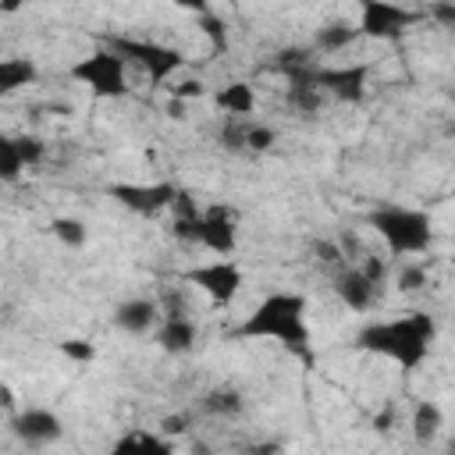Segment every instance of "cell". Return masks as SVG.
<instances>
[{"label": "cell", "mask_w": 455, "mask_h": 455, "mask_svg": "<svg viewBox=\"0 0 455 455\" xmlns=\"http://www.w3.org/2000/svg\"><path fill=\"white\" fill-rule=\"evenodd\" d=\"M199 28H203V36L213 43V50H224L228 46V32H224V21L210 11V14H199Z\"/></svg>", "instance_id": "cell-25"}, {"label": "cell", "mask_w": 455, "mask_h": 455, "mask_svg": "<svg viewBox=\"0 0 455 455\" xmlns=\"http://www.w3.org/2000/svg\"><path fill=\"white\" fill-rule=\"evenodd\" d=\"M427 18H434L444 28H455V0H434L427 7Z\"/></svg>", "instance_id": "cell-29"}, {"label": "cell", "mask_w": 455, "mask_h": 455, "mask_svg": "<svg viewBox=\"0 0 455 455\" xmlns=\"http://www.w3.org/2000/svg\"><path fill=\"white\" fill-rule=\"evenodd\" d=\"M174 7H185L192 14H210V0H171Z\"/></svg>", "instance_id": "cell-33"}, {"label": "cell", "mask_w": 455, "mask_h": 455, "mask_svg": "<svg viewBox=\"0 0 455 455\" xmlns=\"http://www.w3.org/2000/svg\"><path fill=\"white\" fill-rule=\"evenodd\" d=\"M160 302L149 299V295H135V299H124L117 309H114V327L124 331V334H153L156 331V320H160Z\"/></svg>", "instance_id": "cell-13"}, {"label": "cell", "mask_w": 455, "mask_h": 455, "mask_svg": "<svg viewBox=\"0 0 455 455\" xmlns=\"http://www.w3.org/2000/svg\"><path fill=\"white\" fill-rule=\"evenodd\" d=\"M36 78H39V68L28 57H7V60H0V92L4 96L32 85Z\"/></svg>", "instance_id": "cell-19"}, {"label": "cell", "mask_w": 455, "mask_h": 455, "mask_svg": "<svg viewBox=\"0 0 455 455\" xmlns=\"http://www.w3.org/2000/svg\"><path fill=\"white\" fill-rule=\"evenodd\" d=\"M391 416H395V412H391V409H384V412L373 419V430H380V434H384V430L391 427Z\"/></svg>", "instance_id": "cell-34"}, {"label": "cell", "mask_w": 455, "mask_h": 455, "mask_svg": "<svg viewBox=\"0 0 455 455\" xmlns=\"http://www.w3.org/2000/svg\"><path fill=\"white\" fill-rule=\"evenodd\" d=\"M21 4H25V0H4V4H0V11H4V14H14Z\"/></svg>", "instance_id": "cell-35"}, {"label": "cell", "mask_w": 455, "mask_h": 455, "mask_svg": "<svg viewBox=\"0 0 455 455\" xmlns=\"http://www.w3.org/2000/svg\"><path fill=\"white\" fill-rule=\"evenodd\" d=\"M167 89H171V96H174V100H185V103H188V100H203V96H206V85H203L199 78H185V82L167 85Z\"/></svg>", "instance_id": "cell-28"}, {"label": "cell", "mask_w": 455, "mask_h": 455, "mask_svg": "<svg viewBox=\"0 0 455 455\" xmlns=\"http://www.w3.org/2000/svg\"><path fill=\"white\" fill-rule=\"evenodd\" d=\"M178 188L181 185L174 181H114L107 185V196L139 217H160L178 199Z\"/></svg>", "instance_id": "cell-8"}, {"label": "cell", "mask_w": 455, "mask_h": 455, "mask_svg": "<svg viewBox=\"0 0 455 455\" xmlns=\"http://www.w3.org/2000/svg\"><path fill=\"white\" fill-rule=\"evenodd\" d=\"M313 252H316L323 263H331V267L345 263V252H341V245H334V242H323V238H316V242H313Z\"/></svg>", "instance_id": "cell-31"}, {"label": "cell", "mask_w": 455, "mask_h": 455, "mask_svg": "<svg viewBox=\"0 0 455 455\" xmlns=\"http://www.w3.org/2000/svg\"><path fill=\"white\" fill-rule=\"evenodd\" d=\"M199 245L217 252V256H235V249H238V224H235V213L228 206H206L203 210Z\"/></svg>", "instance_id": "cell-12"}, {"label": "cell", "mask_w": 455, "mask_h": 455, "mask_svg": "<svg viewBox=\"0 0 455 455\" xmlns=\"http://www.w3.org/2000/svg\"><path fill=\"white\" fill-rule=\"evenodd\" d=\"M331 288H334V295L341 299V306H348V309H355V313H366V309L377 302V291H380V284H373V281L359 270V263H355V267L338 263V267H334V277H331Z\"/></svg>", "instance_id": "cell-11"}, {"label": "cell", "mask_w": 455, "mask_h": 455, "mask_svg": "<svg viewBox=\"0 0 455 455\" xmlns=\"http://www.w3.org/2000/svg\"><path fill=\"white\" fill-rule=\"evenodd\" d=\"M277 142V132L270 128V124H252V121H245V149H252V153H263V149H270Z\"/></svg>", "instance_id": "cell-23"}, {"label": "cell", "mask_w": 455, "mask_h": 455, "mask_svg": "<svg viewBox=\"0 0 455 455\" xmlns=\"http://www.w3.org/2000/svg\"><path fill=\"white\" fill-rule=\"evenodd\" d=\"M11 434L28 448H46V444L60 441L64 419L46 405H28V409L11 416Z\"/></svg>", "instance_id": "cell-10"}, {"label": "cell", "mask_w": 455, "mask_h": 455, "mask_svg": "<svg viewBox=\"0 0 455 455\" xmlns=\"http://www.w3.org/2000/svg\"><path fill=\"white\" fill-rule=\"evenodd\" d=\"M103 46H110L114 53H121L128 60V68H139L149 82V89H160L164 82H171V75H178L188 57L178 50V46H167V43H156V39H139V36H100Z\"/></svg>", "instance_id": "cell-4"}, {"label": "cell", "mask_w": 455, "mask_h": 455, "mask_svg": "<svg viewBox=\"0 0 455 455\" xmlns=\"http://www.w3.org/2000/svg\"><path fill=\"white\" fill-rule=\"evenodd\" d=\"M114 451H149V455H164L171 451V437L156 427V430H142V427H132L124 430L117 441H114Z\"/></svg>", "instance_id": "cell-18"}, {"label": "cell", "mask_w": 455, "mask_h": 455, "mask_svg": "<svg viewBox=\"0 0 455 455\" xmlns=\"http://www.w3.org/2000/svg\"><path fill=\"white\" fill-rule=\"evenodd\" d=\"M210 100H213V107H217L224 117H249V114L256 110V89H252L249 82H242V78L217 85Z\"/></svg>", "instance_id": "cell-15"}, {"label": "cell", "mask_w": 455, "mask_h": 455, "mask_svg": "<svg viewBox=\"0 0 455 455\" xmlns=\"http://www.w3.org/2000/svg\"><path fill=\"white\" fill-rule=\"evenodd\" d=\"M366 228L384 242L391 256H419L434 245V217L416 206L384 203L366 213Z\"/></svg>", "instance_id": "cell-3"}, {"label": "cell", "mask_w": 455, "mask_h": 455, "mask_svg": "<svg viewBox=\"0 0 455 455\" xmlns=\"http://www.w3.org/2000/svg\"><path fill=\"white\" fill-rule=\"evenodd\" d=\"M370 64L366 60H355V64H316L313 68V82L327 92V100H338V103H363L366 100V89H370Z\"/></svg>", "instance_id": "cell-9"}, {"label": "cell", "mask_w": 455, "mask_h": 455, "mask_svg": "<svg viewBox=\"0 0 455 455\" xmlns=\"http://www.w3.org/2000/svg\"><path fill=\"white\" fill-rule=\"evenodd\" d=\"M409 427H412V437H416L419 444H430V441L441 434V427H444V412H441V405H437V402H416Z\"/></svg>", "instance_id": "cell-20"}, {"label": "cell", "mask_w": 455, "mask_h": 455, "mask_svg": "<svg viewBox=\"0 0 455 455\" xmlns=\"http://www.w3.org/2000/svg\"><path fill=\"white\" fill-rule=\"evenodd\" d=\"M355 4H359L355 21H359V32L366 39H384V43L402 39L409 28H416L427 18V11H412V7L395 4V0H355Z\"/></svg>", "instance_id": "cell-6"}, {"label": "cell", "mask_w": 455, "mask_h": 455, "mask_svg": "<svg viewBox=\"0 0 455 455\" xmlns=\"http://www.w3.org/2000/svg\"><path fill=\"white\" fill-rule=\"evenodd\" d=\"M359 36H363V32H359V21L334 18V21H327V25H320V28H316L313 46H316L320 53H341V50H348Z\"/></svg>", "instance_id": "cell-16"}, {"label": "cell", "mask_w": 455, "mask_h": 455, "mask_svg": "<svg viewBox=\"0 0 455 455\" xmlns=\"http://www.w3.org/2000/svg\"><path fill=\"white\" fill-rule=\"evenodd\" d=\"M306 313H309V299L302 291H288V288L284 291H267L252 306V313H245V320L228 331V338H242V341L267 338V341H277L295 359L313 363L316 355H313Z\"/></svg>", "instance_id": "cell-1"}, {"label": "cell", "mask_w": 455, "mask_h": 455, "mask_svg": "<svg viewBox=\"0 0 455 455\" xmlns=\"http://www.w3.org/2000/svg\"><path fill=\"white\" fill-rule=\"evenodd\" d=\"M50 235H53L60 245H68V249H82L85 238H89V231H85V224H82L78 217H53V220H50Z\"/></svg>", "instance_id": "cell-21"}, {"label": "cell", "mask_w": 455, "mask_h": 455, "mask_svg": "<svg viewBox=\"0 0 455 455\" xmlns=\"http://www.w3.org/2000/svg\"><path fill=\"white\" fill-rule=\"evenodd\" d=\"M57 348H60V355H68L71 363H92V355H96V348H92L89 341H82V338H68V341H60Z\"/></svg>", "instance_id": "cell-27"}, {"label": "cell", "mask_w": 455, "mask_h": 455, "mask_svg": "<svg viewBox=\"0 0 455 455\" xmlns=\"http://www.w3.org/2000/svg\"><path fill=\"white\" fill-rule=\"evenodd\" d=\"M25 167H28V164H25V156H21L18 142H14V135L0 139V178H4L7 185H14V181L21 178Z\"/></svg>", "instance_id": "cell-22"}, {"label": "cell", "mask_w": 455, "mask_h": 455, "mask_svg": "<svg viewBox=\"0 0 455 455\" xmlns=\"http://www.w3.org/2000/svg\"><path fill=\"white\" fill-rule=\"evenodd\" d=\"M188 423H192L188 412H174V416H164V419H160V430H164L167 437H178V434L188 430Z\"/></svg>", "instance_id": "cell-32"}, {"label": "cell", "mask_w": 455, "mask_h": 455, "mask_svg": "<svg viewBox=\"0 0 455 455\" xmlns=\"http://www.w3.org/2000/svg\"><path fill=\"white\" fill-rule=\"evenodd\" d=\"M14 142H18V149H21V156H25L28 167L43 164V156H46V142H43L39 135H14Z\"/></svg>", "instance_id": "cell-26"}, {"label": "cell", "mask_w": 455, "mask_h": 455, "mask_svg": "<svg viewBox=\"0 0 455 455\" xmlns=\"http://www.w3.org/2000/svg\"><path fill=\"white\" fill-rule=\"evenodd\" d=\"M128 71H132L128 60L121 53H114L110 46H100L96 53H89V57H82L68 68V75L78 85H85L96 100H124L132 92Z\"/></svg>", "instance_id": "cell-5"}, {"label": "cell", "mask_w": 455, "mask_h": 455, "mask_svg": "<svg viewBox=\"0 0 455 455\" xmlns=\"http://www.w3.org/2000/svg\"><path fill=\"white\" fill-rule=\"evenodd\" d=\"M359 270H363L373 284H384V277H387V263H384L380 256H363V259H359Z\"/></svg>", "instance_id": "cell-30"}, {"label": "cell", "mask_w": 455, "mask_h": 455, "mask_svg": "<svg viewBox=\"0 0 455 455\" xmlns=\"http://www.w3.org/2000/svg\"><path fill=\"white\" fill-rule=\"evenodd\" d=\"M199 409H203L206 416L235 419V416H242V409H245V395H242L238 387H231V384H220V387H210V391L203 395Z\"/></svg>", "instance_id": "cell-17"}, {"label": "cell", "mask_w": 455, "mask_h": 455, "mask_svg": "<svg viewBox=\"0 0 455 455\" xmlns=\"http://www.w3.org/2000/svg\"><path fill=\"white\" fill-rule=\"evenodd\" d=\"M423 284H427V267H419V263L398 267V291H419Z\"/></svg>", "instance_id": "cell-24"}, {"label": "cell", "mask_w": 455, "mask_h": 455, "mask_svg": "<svg viewBox=\"0 0 455 455\" xmlns=\"http://www.w3.org/2000/svg\"><path fill=\"white\" fill-rule=\"evenodd\" d=\"M185 281L196 284L213 306H231L242 295L245 274L231 256H220V259H210V263H199V267L185 270Z\"/></svg>", "instance_id": "cell-7"}, {"label": "cell", "mask_w": 455, "mask_h": 455, "mask_svg": "<svg viewBox=\"0 0 455 455\" xmlns=\"http://www.w3.org/2000/svg\"><path fill=\"white\" fill-rule=\"evenodd\" d=\"M437 338V323L430 313L423 309H409L405 316H391V320H373L363 323L352 338L355 352H370L380 359H391L395 366H402L405 373L419 370L434 348Z\"/></svg>", "instance_id": "cell-2"}, {"label": "cell", "mask_w": 455, "mask_h": 455, "mask_svg": "<svg viewBox=\"0 0 455 455\" xmlns=\"http://www.w3.org/2000/svg\"><path fill=\"white\" fill-rule=\"evenodd\" d=\"M451 451H455V437H451Z\"/></svg>", "instance_id": "cell-36"}, {"label": "cell", "mask_w": 455, "mask_h": 455, "mask_svg": "<svg viewBox=\"0 0 455 455\" xmlns=\"http://www.w3.org/2000/svg\"><path fill=\"white\" fill-rule=\"evenodd\" d=\"M160 352L167 355H188L196 348V338H199V327L188 313H164V323L153 331Z\"/></svg>", "instance_id": "cell-14"}]
</instances>
